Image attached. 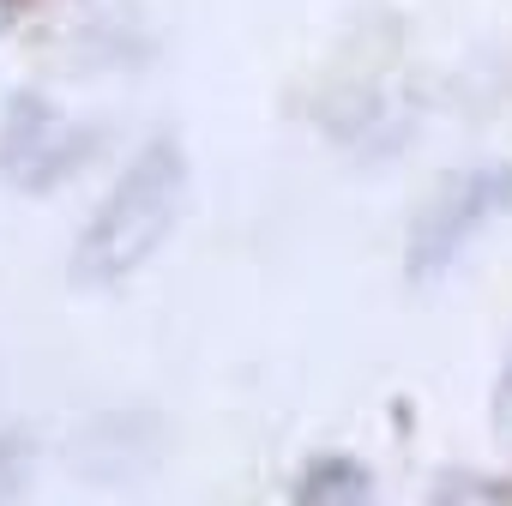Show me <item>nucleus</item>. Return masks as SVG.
I'll return each instance as SVG.
<instances>
[{
    "instance_id": "nucleus-1",
    "label": "nucleus",
    "mask_w": 512,
    "mask_h": 506,
    "mask_svg": "<svg viewBox=\"0 0 512 506\" xmlns=\"http://www.w3.org/2000/svg\"><path fill=\"white\" fill-rule=\"evenodd\" d=\"M181 199H187V157H181L175 139H151L127 163V175L109 187L97 217L85 223V235L73 247V284L103 290V284L133 278L169 241V229L181 217Z\"/></svg>"
},
{
    "instance_id": "nucleus-2",
    "label": "nucleus",
    "mask_w": 512,
    "mask_h": 506,
    "mask_svg": "<svg viewBox=\"0 0 512 506\" xmlns=\"http://www.w3.org/2000/svg\"><path fill=\"white\" fill-rule=\"evenodd\" d=\"M506 211H512V163H476V169H458L452 181H440L404 241L410 284H440L464 260V247Z\"/></svg>"
},
{
    "instance_id": "nucleus-3",
    "label": "nucleus",
    "mask_w": 512,
    "mask_h": 506,
    "mask_svg": "<svg viewBox=\"0 0 512 506\" xmlns=\"http://www.w3.org/2000/svg\"><path fill=\"white\" fill-rule=\"evenodd\" d=\"M97 145V127L67 121L49 97L37 91H13L7 115H0V175L25 193H49L61 187L73 169H85Z\"/></svg>"
},
{
    "instance_id": "nucleus-4",
    "label": "nucleus",
    "mask_w": 512,
    "mask_h": 506,
    "mask_svg": "<svg viewBox=\"0 0 512 506\" xmlns=\"http://www.w3.org/2000/svg\"><path fill=\"white\" fill-rule=\"evenodd\" d=\"M368 500H374V476L344 452H326L296 476V506H368Z\"/></svg>"
},
{
    "instance_id": "nucleus-5",
    "label": "nucleus",
    "mask_w": 512,
    "mask_h": 506,
    "mask_svg": "<svg viewBox=\"0 0 512 506\" xmlns=\"http://www.w3.org/2000/svg\"><path fill=\"white\" fill-rule=\"evenodd\" d=\"M488 416H494V440L512 452V362H506V374H500V386H494V404H488Z\"/></svg>"
},
{
    "instance_id": "nucleus-6",
    "label": "nucleus",
    "mask_w": 512,
    "mask_h": 506,
    "mask_svg": "<svg viewBox=\"0 0 512 506\" xmlns=\"http://www.w3.org/2000/svg\"><path fill=\"white\" fill-rule=\"evenodd\" d=\"M482 494H488L482 482H470V476H446V482L434 488V500H428V506H488Z\"/></svg>"
}]
</instances>
